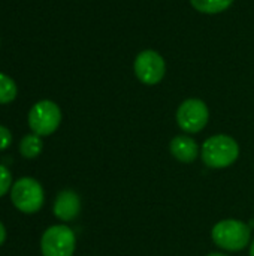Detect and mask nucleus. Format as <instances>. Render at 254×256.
Returning <instances> with one entry per match:
<instances>
[{"mask_svg":"<svg viewBox=\"0 0 254 256\" xmlns=\"http://www.w3.org/2000/svg\"><path fill=\"white\" fill-rule=\"evenodd\" d=\"M211 237L219 248L228 252H240L252 243V230L241 220L225 219L214 225Z\"/></svg>","mask_w":254,"mask_h":256,"instance_id":"f03ea898","label":"nucleus"},{"mask_svg":"<svg viewBox=\"0 0 254 256\" xmlns=\"http://www.w3.org/2000/svg\"><path fill=\"white\" fill-rule=\"evenodd\" d=\"M18 88L15 81L6 74L0 72V104H9L16 98Z\"/></svg>","mask_w":254,"mask_h":256,"instance_id":"f8f14e48","label":"nucleus"},{"mask_svg":"<svg viewBox=\"0 0 254 256\" xmlns=\"http://www.w3.org/2000/svg\"><path fill=\"white\" fill-rule=\"evenodd\" d=\"M133 70L136 78L145 86L159 84L166 72V63L163 57L153 50H145L139 52L133 63Z\"/></svg>","mask_w":254,"mask_h":256,"instance_id":"423d86ee","label":"nucleus"},{"mask_svg":"<svg viewBox=\"0 0 254 256\" xmlns=\"http://www.w3.org/2000/svg\"><path fill=\"white\" fill-rule=\"evenodd\" d=\"M201 156L208 168L223 170L237 162L240 156V146L229 135H213L202 144Z\"/></svg>","mask_w":254,"mask_h":256,"instance_id":"f257e3e1","label":"nucleus"},{"mask_svg":"<svg viewBox=\"0 0 254 256\" xmlns=\"http://www.w3.org/2000/svg\"><path fill=\"white\" fill-rule=\"evenodd\" d=\"M192 6L202 14H220L226 10L234 0H190Z\"/></svg>","mask_w":254,"mask_h":256,"instance_id":"9b49d317","label":"nucleus"},{"mask_svg":"<svg viewBox=\"0 0 254 256\" xmlns=\"http://www.w3.org/2000/svg\"><path fill=\"white\" fill-rule=\"evenodd\" d=\"M42 140L39 135L36 134H30V135H25L21 142H19V153L25 158V159H34L40 154L42 152Z\"/></svg>","mask_w":254,"mask_h":256,"instance_id":"9d476101","label":"nucleus"},{"mask_svg":"<svg viewBox=\"0 0 254 256\" xmlns=\"http://www.w3.org/2000/svg\"><path fill=\"white\" fill-rule=\"evenodd\" d=\"M210 118L208 106L201 99H187L177 110V123L187 134L201 132Z\"/></svg>","mask_w":254,"mask_h":256,"instance_id":"0eeeda50","label":"nucleus"},{"mask_svg":"<svg viewBox=\"0 0 254 256\" xmlns=\"http://www.w3.org/2000/svg\"><path fill=\"white\" fill-rule=\"evenodd\" d=\"M54 214L63 222H70L78 218L81 212V200L76 192L66 189L61 190L54 202Z\"/></svg>","mask_w":254,"mask_h":256,"instance_id":"6e6552de","label":"nucleus"},{"mask_svg":"<svg viewBox=\"0 0 254 256\" xmlns=\"http://www.w3.org/2000/svg\"><path fill=\"white\" fill-rule=\"evenodd\" d=\"M169 150H171L172 156L183 164H192L199 156V147H198L196 141L187 135L175 136L169 144Z\"/></svg>","mask_w":254,"mask_h":256,"instance_id":"1a4fd4ad","label":"nucleus"},{"mask_svg":"<svg viewBox=\"0 0 254 256\" xmlns=\"http://www.w3.org/2000/svg\"><path fill=\"white\" fill-rule=\"evenodd\" d=\"M12 186V177L6 166L0 165V198L7 194V190Z\"/></svg>","mask_w":254,"mask_h":256,"instance_id":"ddd939ff","label":"nucleus"},{"mask_svg":"<svg viewBox=\"0 0 254 256\" xmlns=\"http://www.w3.org/2000/svg\"><path fill=\"white\" fill-rule=\"evenodd\" d=\"M250 256H254V238L253 242L250 243Z\"/></svg>","mask_w":254,"mask_h":256,"instance_id":"dca6fc26","label":"nucleus"},{"mask_svg":"<svg viewBox=\"0 0 254 256\" xmlns=\"http://www.w3.org/2000/svg\"><path fill=\"white\" fill-rule=\"evenodd\" d=\"M75 244V234L66 225H54L48 228L40 238V250L43 256H72Z\"/></svg>","mask_w":254,"mask_h":256,"instance_id":"39448f33","label":"nucleus"},{"mask_svg":"<svg viewBox=\"0 0 254 256\" xmlns=\"http://www.w3.org/2000/svg\"><path fill=\"white\" fill-rule=\"evenodd\" d=\"M10 200L15 208L22 213L33 214L37 213L43 206V189L37 180L24 177L12 184Z\"/></svg>","mask_w":254,"mask_h":256,"instance_id":"7ed1b4c3","label":"nucleus"},{"mask_svg":"<svg viewBox=\"0 0 254 256\" xmlns=\"http://www.w3.org/2000/svg\"><path fill=\"white\" fill-rule=\"evenodd\" d=\"M4 240H6V230H4L3 224L0 222V246L4 243Z\"/></svg>","mask_w":254,"mask_h":256,"instance_id":"2eb2a0df","label":"nucleus"},{"mask_svg":"<svg viewBox=\"0 0 254 256\" xmlns=\"http://www.w3.org/2000/svg\"><path fill=\"white\" fill-rule=\"evenodd\" d=\"M208 256H228V255H225V254H217V252H214V254H210Z\"/></svg>","mask_w":254,"mask_h":256,"instance_id":"f3484780","label":"nucleus"},{"mask_svg":"<svg viewBox=\"0 0 254 256\" xmlns=\"http://www.w3.org/2000/svg\"><path fill=\"white\" fill-rule=\"evenodd\" d=\"M61 123V111L52 100H39L28 111V126L33 134L48 136L54 134Z\"/></svg>","mask_w":254,"mask_h":256,"instance_id":"20e7f679","label":"nucleus"},{"mask_svg":"<svg viewBox=\"0 0 254 256\" xmlns=\"http://www.w3.org/2000/svg\"><path fill=\"white\" fill-rule=\"evenodd\" d=\"M12 142V134L7 128L0 126V152L7 148Z\"/></svg>","mask_w":254,"mask_h":256,"instance_id":"4468645a","label":"nucleus"}]
</instances>
